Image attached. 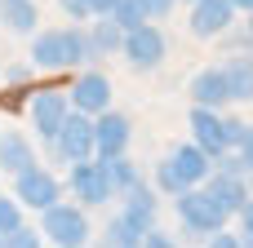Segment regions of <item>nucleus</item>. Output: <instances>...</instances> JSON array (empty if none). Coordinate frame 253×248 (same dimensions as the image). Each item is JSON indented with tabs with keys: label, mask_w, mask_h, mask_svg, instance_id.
<instances>
[{
	"label": "nucleus",
	"mask_w": 253,
	"mask_h": 248,
	"mask_svg": "<svg viewBox=\"0 0 253 248\" xmlns=\"http://www.w3.org/2000/svg\"><path fill=\"white\" fill-rule=\"evenodd\" d=\"M98 62L89 44V27H62V31H40L31 40V67L36 71H62V67H84Z\"/></svg>",
	"instance_id": "nucleus-1"
},
{
	"label": "nucleus",
	"mask_w": 253,
	"mask_h": 248,
	"mask_svg": "<svg viewBox=\"0 0 253 248\" xmlns=\"http://www.w3.org/2000/svg\"><path fill=\"white\" fill-rule=\"evenodd\" d=\"M173 213H178V222H182V231L187 235H209V231H218V226H227V209L205 191V186H187V191H178L173 195Z\"/></svg>",
	"instance_id": "nucleus-2"
},
{
	"label": "nucleus",
	"mask_w": 253,
	"mask_h": 248,
	"mask_svg": "<svg viewBox=\"0 0 253 248\" xmlns=\"http://www.w3.org/2000/svg\"><path fill=\"white\" fill-rule=\"evenodd\" d=\"M40 231H44V240H53V244H89V217H84V204L76 209V204H62V200H53L49 209H40Z\"/></svg>",
	"instance_id": "nucleus-3"
},
{
	"label": "nucleus",
	"mask_w": 253,
	"mask_h": 248,
	"mask_svg": "<svg viewBox=\"0 0 253 248\" xmlns=\"http://www.w3.org/2000/svg\"><path fill=\"white\" fill-rule=\"evenodd\" d=\"M62 164H76V160H89L93 155V115H84V111H67V120H62V129L53 133V142H44Z\"/></svg>",
	"instance_id": "nucleus-4"
},
{
	"label": "nucleus",
	"mask_w": 253,
	"mask_h": 248,
	"mask_svg": "<svg viewBox=\"0 0 253 248\" xmlns=\"http://www.w3.org/2000/svg\"><path fill=\"white\" fill-rule=\"evenodd\" d=\"M120 53L129 58V67H133V71H156V67L165 62L169 44H165V31H160V27H151V18H147V22H138V27H129V31H125Z\"/></svg>",
	"instance_id": "nucleus-5"
},
{
	"label": "nucleus",
	"mask_w": 253,
	"mask_h": 248,
	"mask_svg": "<svg viewBox=\"0 0 253 248\" xmlns=\"http://www.w3.org/2000/svg\"><path fill=\"white\" fill-rule=\"evenodd\" d=\"M71 195H76V204H84V209H102L107 200H116L111 177H107V164H102L98 155L71 164Z\"/></svg>",
	"instance_id": "nucleus-6"
},
{
	"label": "nucleus",
	"mask_w": 253,
	"mask_h": 248,
	"mask_svg": "<svg viewBox=\"0 0 253 248\" xmlns=\"http://www.w3.org/2000/svg\"><path fill=\"white\" fill-rule=\"evenodd\" d=\"M67 111H71V93H62V89H36L31 93V106H27L36 138L40 142H53V133L62 129Z\"/></svg>",
	"instance_id": "nucleus-7"
},
{
	"label": "nucleus",
	"mask_w": 253,
	"mask_h": 248,
	"mask_svg": "<svg viewBox=\"0 0 253 248\" xmlns=\"http://www.w3.org/2000/svg\"><path fill=\"white\" fill-rule=\"evenodd\" d=\"M129 138H133V124L125 111H102L93 115V155L98 160H111V155H125L129 151Z\"/></svg>",
	"instance_id": "nucleus-8"
},
{
	"label": "nucleus",
	"mask_w": 253,
	"mask_h": 248,
	"mask_svg": "<svg viewBox=\"0 0 253 248\" xmlns=\"http://www.w3.org/2000/svg\"><path fill=\"white\" fill-rule=\"evenodd\" d=\"M13 182H18V204H22V209H49V204L62 195L58 177H53L49 169H40V164H27Z\"/></svg>",
	"instance_id": "nucleus-9"
},
{
	"label": "nucleus",
	"mask_w": 253,
	"mask_h": 248,
	"mask_svg": "<svg viewBox=\"0 0 253 248\" xmlns=\"http://www.w3.org/2000/svg\"><path fill=\"white\" fill-rule=\"evenodd\" d=\"M236 13H240V9H236L231 0H191V35L213 40V35L231 31Z\"/></svg>",
	"instance_id": "nucleus-10"
},
{
	"label": "nucleus",
	"mask_w": 253,
	"mask_h": 248,
	"mask_svg": "<svg viewBox=\"0 0 253 248\" xmlns=\"http://www.w3.org/2000/svg\"><path fill=\"white\" fill-rule=\"evenodd\" d=\"M71 106L84 111V115H102L111 106V80L102 71H80L76 84H71Z\"/></svg>",
	"instance_id": "nucleus-11"
},
{
	"label": "nucleus",
	"mask_w": 253,
	"mask_h": 248,
	"mask_svg": "<svg viewBox=\"0 0 253 248\" xmlns=\"http://www.w3.org/2000/svg\"><path fill=\"white\" fill-rule=\"evenodd\" d=\"M187 124H191V142H200L209 155L231 151V146H227V129H222V115H218L213 106H191Z\"/></svg>",
	"instance_id": "nucleus-12"
},
{
	"label": "nucleus",
	"mask_w": 253,
	"mask_h": 248,
	"mask_svg": "<svg viewBox=\"0 0 253 248\" xmlns=\"http://www.w3.org/2000/svg\"><path fill=\"white\" fill-rule=\"evenodd\" d=\"M191 102H196V106H213V111H222V106L231 102L227 71H222V67H205V71L191 80Z\"/></svg>",
	"instance_id": "nucleus-13"
},
{
	"label": "nucleus",
	"mask_w": 253,
	"mask_h": 248,
	"mask_svg": "<svg viewBox=\"0 0 253 248\" xmlns=\"http://www.w3.org/2000/svg\"><path fill=\"white\" fill-rule=\"evenodd\" d=\"M200 186L227 209V217H236V213L249 204V186H245V177H236V173H209Z\"/></svg>",
	"instance_id": "nucleus-14"
},
{
	"label": "nucleus",
	"mask_w": 253,
	"mask_h": 248,
	"mask_svg": "<svg viewBox=\"0 0 253 248\" xmlns=\"http://www.w3.org/2000/svg\"><path fill=\"white\" fill-rule=\"evenodd\" d=\"M169 160L178 164V173L187 177V186H200V182L213 173V155H209L200 142H182V146H173V151H169Z\"/></svg>",
	"instance_id": "nucleus-15"
},
{
	"label": "nucleus",
	"mask_w": 253,
	"mask_h": 248,
	"mask_svg": "<svg viewBox=\"0 0 253 248\" xmlns=\"http://www.w3.org/2000/svg\"><path fill=\"white\" fill-rule=\"evenodd\" d=\"M120 200H125V209H120V213H125V217H129L138 231L156 226V186H147V182L138 177V182H133V186H129Z\"/></svg>",
	"instance_id": "nucleus-16"
},
{
	"label": "nucleus",
	"mask_w": 253,
	"mask_h": 248,
	"mask_svg": "<svg viewBox=\"0 0 253 248\" xmlns=\"http://www.w3.org/2000/svg\"><path fill=\"white\" fill-rule=\"evenodd\" d=\"M27 164H36V151H31V142H27L22 133H0V173L18 177Z\"/></svg>",
	"instance_id": "nucleus-17"
},
{
	"label": "nucleus",
	"mask_w": 253,
	"mask_h": 248,
	"mask_svg": "<svg viewBox=\"0 0 253 248\" xmlns=\"http://www.w3.org/2000/svg\"><path fill=\"white\" fill-rule=\"evenodd\" d=\"M222 71H227L231 102H253V58L249 53H236L231 62H222Z\"/></svg>",
	"instance_id": "nucleus-18"
},
{
	"label": "nucleus",
	"mask_w": 253,
	"mask_h": 248,
	"mask_svg": "<svg viewBox=\"0 0 253 248\" xmlns=\"http://www.w3.org/2000/svg\"><path fill=\"white\" fill-rule=\"evenodd\" d=\"M89 44H93V53H98V58L120 53V44H125V27H120L111 13H102V18L89 27Z\"/></svg>",
	"instance_id": "nucleus-19"
},
{
	"label": "nucleus",
	"mask_w": 253,
	"mask_h": 248,
	"mask_svg": "<svg viewBox=\"0 0 253 248\" xmlns=\"http://www.w3.org/2000/svg\"><path fill=\"white\" fill-rule=\"evenodd\" d=\"M0 22L13 35H36V0H0Z\"/></svg>",
	"instance_id": "nucleus-20"
},
{
	"label": "nucleus",
	"mask_w": 253,
	"mask_h": 248,
	"mask_svg": "<svg viewBox=\"0 0 253 248\" xmlns=\"http://www.w3.org/2000/svg\"><path fill=\"white\" fill-rule=\"evenodd\" d=\"M107 164V177H111V191L116 195H125L133 182H138V164L129 160V155H111V160H102Z\"/></svg>",
	"instance_id": "nucleus-21"
},
{
	"label": "nucleus",
	"mask_w": 253,
	"mask_h": 248,
	"mask_svg": "<svg viewBox=\"0 0 253 248\" xmlns=\"http://www.w3.org/2000/svg\"><path fill=\"white\" fill-rule=\"evenodd\" d=\"M102 235H107V244H120V248L142 244V231H138V226H133V222H129L125 213H116V217L107 222V231H102Z\"/></svg>",
	"instance_id": "nucleus-22"
},
{
	"label": "nucleus",
	"mask_w": 253,
	"mask_h": 248,
	"mask_svg": "<svg viewBox=\"0 0 253 248\" xmlns=\"http://www.w3.org/2000/svg\"><path fill=\"white\" fill-rule=\"evenodd\" d=\"M156 191H165V195H178V191H187V177L178 173V164H173L169 155L156 164Z\"/></svg>",
	"instance_id": "nucleus-23"
},
{
	"label": "nucleus",
	"mask_w": 253,
	"mask_h": 248,
	"mask_svg": "<svg viewBox=\"0 0 253 248\" xmlns=\"http://www.w3.org/2000/svg\"><path fill=\"white\" fill-rule=\"evenodd\" d=\"M111 18L129 31V27H138V22H147V4L142 0H116V9H111Z\"/></svg>",
	"instance_id": "nucleus-24"
},
{
	"label": "nucleus",
	"mask_w": 253,
	"mask_h": 248,
	"mask_svg": "<svg viewBox=\"0 0 253 248\" xmlns=\"http://www.w3.org/2000/svg\"><path fill=\"white\" fill-rule=\"evenodd\" d=\"M18 222H22V204H18V195H0V240H4Z\"/></svg>",
	"instance_id": "nucleus-25"
},
{
	"label": "nucleus",
	"mask_w": 253,
	"mask_h": 248,
	"mask_svg": "<svg viewBox=\"0 0 253 248\" xmlns=\"http://www.w3.org/2000/svg\"><path fill=\"white\" fill-rule=\"evenodd\" d=\"M0 244H4V248H36V244H40V235H36V226L18 222V226H13V231H9Z\"/></svg>",
	"instance_id": "nucleus-26"
},
{
	"label": "nucleus",
	"mask_w": 253,
	"mask_h": 248,
	"mask_svg": "<svg viewBox=\"0 0 253 248\" xmlns=\"http://www.w3.org/2000/svg\"><path fill=\"white\" fill-rule=\"evenodd\" d=\"M222 129H227V146H231V151H236V146L245 142V133H249V124L236 120V115H222Z\"/></svg>",
	"instance_id": "nucleus-27"
},
{
	"label": "nucleus",
	"mask_w": 253,
	"mask_h": 248,
	"mask_svg": "<svg viewBox=\"0 0 253 248\" xmlns=\"http://www.w3.org/2000/svg\"><path fill=\"white\" fill-rule=\"evenodd\" d=\"M58 9H62V13H71V22H84V18H93L89 0H58Z\"/></svg>",
	"instance_id": "nucleus-28"
},
{
	"label": "nucleus",
	"mask_w": 253,
	"mask_h": 248,
	"mask_svg": "<svg viewBox=\"0 0 253 248\" xmlns=\"http://www.w3.org/2000/svg\"><path fill=\"white\" fill-rule=\"evenodd\" d=\"M205 240H209L213 248H236V244H245V240H240L236 231H227V226H218V231H209Z\"/></svg>",
	"instance_id": "nucleus-29"
},
{
	"label": "nucleus",
	"mask_w": 253,
	"mask_h": 248,
	"mask_svg": "<svg viewBox=\"0 0 253 248\" xmlns=\"http://www.w3.org/2000/svg\"><path fill=\"white\" fill-rule=\"evenodd\" d=\"M236 217H240V240H245V244H253V200L236 213Z\"/></svg>",
	"instance_id": "nucleus-30"
},
{
	"label": "nucleus",
	"mask_w": 253,
	"mask_h": 248,
	"mask_svg": "<svg viewBox=\"0 0 253 248\" xmlns=\"http://www.w3.org/2000/svg\"><path fill=\"white\" fill-rule=\"evenodd\" d=\"M142 244H147V248H169L173 240H169L165 231H156V226H147V231H142Z\"/></svg>",
	"instance_id": "nucleus-31"
},
{
	"label": "nucleus",
	"mask_w": 253,
	"mask_h": 248,
	"mask_svg": "<svg viewBox=\"0 0 253 248\" xmlns=\"http://www.w3.org/2000/svg\"><path fill=\"white\" fill-rule=\"evenodd\" d=\"M142 4H147V18H165V13H173L178 0H142Z\"/></svg>",
	"instance_id": "nucleus-32"
},
{
	"label": "nucleus",
	"mask_w": 253,
	"mask_h": 248,
	"mask_svg": "<svg viewBox=\"0 0 253 248\" xmlns=\"http://www.w3.org/2000/svg\"><path fill=\"white\" fill-rule=\"evenodd\" d=\"M236 151H240V160H245V169H249V173H253V129H249V133H245V142H240Z\"/></svg>",
	"instance_id": "nucleus-33"
},
{
	"label": "nucleus",
	"mask_w": 253,
	"mask_h": 248,
	"mask_svg": "<svg viewBox=\"0 0 253 248\" xmlns=\"http://www.w3.org/2000/svg\"><path fill=\"white\" fill-rule=\"evenodd\" d=\"M89 9H93V18H102V13L116 9V0H89Z\"/></svg>",
	"instance_id": "nucleus-34"
},
{
	"label": "nucleus",
	"mask_w": 253,
	"mask_h": 248,
	"mask_svg": "<svg viewBox=\"0 0 253 248\" xmlns=\"http://www.w3.org/2000/svg\"><path fill=\"white\" fill-rule=\"evenodd\" d=\"M231 4H236L240 13H253V0H231Z\"/></svg>",
	"instance_id": "nucleus-35"
},
{
	"label": "nucleus",
	"mask_w": 253,
	"mask_h": 248,
	"mask_svg": "<svg viewBox=\"0 0 253 248\" xmlns=\"http://www.w3.org/2000/svg\"><path fill=\"white\" fill-rule=\"evenodd\" d=\"M245 44H249V49H253V13H249V40H245Z\"/></svg>",
	"instance_id": "nucleus-36"
}]
</instances>
